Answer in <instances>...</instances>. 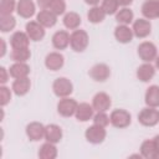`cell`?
Listing matches in <instances>:
<instances>
[{"label":"cell","mask_w":159,"mask_h":159,"mask_svg":"<svg viewBox=\"0 0 159 159\" xmlns=\"http://www.w3.org/2000/svg\"><path fill=\"white\" fill-rule=\"evenodd\" d=\"M153 142H154V145L157 149V155H155V159H157V158H159V135H155Z\"/></svg>","instance_id":"ab89813d"},{"label":"cell","mask_w":159,"mask_h":159,"mask_svg":"<svg viewBox=\"0 0 159 159\" xmlns=\"http://www.w3.org/2000/svg\"><path fill=\"white\" fill-rule=\"evenodd\" d=\"M77 106H78V103L75 99L65 97V98H61L60 102L57 103V112L62 117H71L76 113Z\"/></svg>","instance_id":"52a82bcc"},{"label":"cell","mask_w":159,"mask_h":159,"mask_svg":"<svg viewBox=\"0 0 159 159\" xmlns=\"http://www.w3.org/2000/svg\"><path fill=\"white\" fill-rule=\"evenodd\" d=\"M16 12L24 19H30L35 14V4L32 0H19L16 5Z\"/></svg>","instance_id":"9a60e30c"},{"label":"cell","mask_w":159,"mask_h":159,"mask_svg":"<svg viewBox=\"0 0 159 159\" xmlns=\"http://www.w3.org/2000/svg\"><path fill=\"white\" fill-rule=\"evenodd\" d=\"M94 113V108L93 106H89L88 103H80L77 106V109H76V119L80 120V122H87L91 118H93V114Z\"/></svg>","instance_id":"2e32d148"},{"label":"cell","mask_w":159,"mask_h":159,"mask_svg":"<svg viewBox=\"0 0 159 159\" xmlns=\"http://www.w3.org/2000/svg\"><path fill=\"white\" fill-rule=\"evenodd\" d=\"M99 1H101V0H84V2L88 4V5H91V6H96V5H98Z\"/></svg>","instance_id":"b9f144b4"},{"label":"cell","mask_w":159,"mask_h":159,"mask_svg":"<svg viewBox=\"0 0 159 159\" xmlns=\"http://www.w3.org/2000/svg\"><path fill=\"white\" fill-rule=\"evenodd\" d=\"M37 22H40L43 27H52L56 22H57V15H55L51 10L46 9V10H41L37 14L36 17Z\"/></svg>","instance_id":"ffe728a7"},{"label":"cell","mask_w":159,"mask_h":159,"mask_svg":"<svg viewBox=\"0 0 159 159\" xmlns=\"http://www.w3.org/2000/svg\"><path fill=\"white\" fill-rule=\"evenodd\" d=\"M48 10H51L57 16L65 14V11H66V2H65V0H53V2L51 4Z\"/></svg>","instance_id":"d590c367"},{"label":"cell","mask_w":159,"mask_h":159,"mask_svg":"<svg viewBox=\"0 0 159 159\" xmlns=\"http://www.w3.org/2000/svg\"><path fill=\"white\" fill-rule=\"evenodd\" d=\"M140 155L148 159H155L157 149L153 140H144L140 145Z\"/></svg>","instance_id":"f546056e"},{"label":"cell","mask_w":159,"mask_h":159,"mask_svg":"<svg viewBox=\"0 0 159 159\" xmlns=\"http://www.w3.org/2000/svg\"><path fill=\"white\" fill-rule=\"evenodd\" d=\"M88 34L84 30H75L70 35V45L73 51L76 52H82L87 48L88 46Z\"/></svg>","instance_id":"6da1fadb"},{"label":"cell","mask_w":159,"mask_h":159,"mask_svg":"<svg viewBox=\"0 0 159 159\" xmlns=\"http://www.w3.org/2000/svg\"><path fill=\"white\" fill-rule=\"evenodd\" d=\"M63 25L70 30H76L81 25V16L77 12L70 11L63 16Z\"/></svg>","instance_id":"83f0119b"},{"label":"cell","mask_w":159,"mask_h":159,"mask_svg":"<svg viewBox=\"0 0 159 159\" xmlns=\"http://www.w3.org/2000/svg\"><path fill=\"white\" fill-rule=\"evenodd\" d=\"M16 25V20L12 15H0V30L2 32H7L12 30Z\"/></svg>","instance_id":"1f68e13d"},{"label":"cell","mask_w":159,"mask_h":159,"mask_svg":"<svg viewBox=\"0 0 159 159\" xmlns=\"http://www.w3.org/2000/svg\"><path fill=\"white\" fill-rule=\"evenodd\" d=\"M101 6L104 10L106 15H113V14H117L119 4L117 2V0H102Z\"/></svg>","instance_id":"836d02e7"},{"label":"cell","mask_w":159,"mask_h":159,"mask_svg":"<svg viewBox=\"0 0 159 159\" xmlns=\"http://www.w3.org/2000/svg\"><path fill=\"white\" fill-rule=\"evenodd\" d=\"M133 17H134L133 11L128 7H123L118 10L116 14V20L119 25H129L133 21Z\"/></svg>","instance_id":"f1b7e54d"},{"label":"cell","mask_w":159,"mask_h":159,"mask_svg":"<svg viewBox=\"0 0 159 159\" xmlns=\"http://www.w3.org/2000/svg\"><path fill=\"white\" fill-rule=\"evenodd\" d=\"M138 122L144 127H154L159 123V111L154 107H145L138 114Z\"/></svg>","instance_id":"7a4b0ae2"},{"label":"cell","mask_w":159,"mask_h":159,"mask_svg":"<svg viewBox=\"0 0 159 159\" xmlns=\"http://www.w3.org/2000/svg\"><path fill=\"white\" fill-rule=\"evenodd\" d=\"M138 56L140 57L142 61L144 62H152L155 61L157 56H158V51H157V46L153 42L149 41H144L138 46Z\"/></svg>","instance_id":"5b68a950"},{"label":"cell","mask_w":159,"mask_h":159,"mask_svg":"<svg viewBox=\"0 0 159 159\" xmlns=\"http://www.w3.org/2000/svg\"><path fill=\"white\" fill-rule=\"evenodd\" d=\"M15 0H1L0 2V15H12V11L16 9Z\"/></svg>","instance_id":"d6a6232c"},{"label":"cell","mask_w":159,"mask_h":159,"mask_svg":"<svg viewBox=\"0 0 159 159\" xmlns=\"http://www.w3.org/2000/svg\"><path fill=\"white\" fill-rule=\"evenodd\" d=\"M132 30H133V34H134L137 37L144 39V37H147V36L150 34V31H152V25H150V22H149L148 20H145V19H138V20L134 21Z\"/></svg>","instance_id":"7c38bea8"},{"label":"cell","mask_w":159,"mask_h":159,"mask_svg":"<svg viewBox=\"0 0 159 159\" xmlns=\"http://www.w3.org/2000/svg\"><path fill=\"white\" fill-rule=\"evenodd\" d=\"M5 52H6V45H5V41L1 39V53H0V56L2 57L5 55Z\"/></svg>","instance_id":"7bdbcfd3"},{"label":"cell","mask_w":159,"mask_h":159,"mask_svg":"<svg viewBox=\"0 0 159 159\" xmlns=\"http://www.w3.org/2000/svg\"><path fill=\"white\" fill-rule=\"evenodd\" d=\"M65 63V57L60 52H51L45 58V66L51 71H57L62 68Z\"/></svg>","instance_id":"4fadbf2b"},{"label":"cell","mask_w":159,"mask_h":159,"mask_svg":"<svg viewBox=\"0 0 159 159\" xmlns=\"http://www.w3.org/2000/svg\"><path fill=\"white\" fill-rule=\"evenodd\" d=\"M9 73L12 78H25L30 73V67L25 62H15L12 66H10Z\"/></svg>","instance_id":"7402d4cb"},{"label":"cell","mask_w":159,"mask_h":159,"mask_svg":"<svg viewBox=\"0 0 159 159\" xmlns=\"http://www.w3.org/2000/svg\"><path fill=\"white\" fill-rule=\"evenodd\" d=\"M10 99H11V91L2 84L0 87V104L4 107L10 102Z\"/></svg>","instance_id":"8d00e7d4"},{"label":"cell","mask_w":159,"mask_h":159,"mask_svg":"<svg viewBox=\"0 0 159 159\" xmlns=\"http://www.w3.org/2000/svg\"><path fill=\"white\" fill-rule=\"evenodd\" d=\"M45 139L50 143H58L62 139V129L57 124H48L45 128Z\"/></svg>","instance_id":"ac0fdd59"},{"label":"cell","mask_w":159,"mask_h":159,"mask_svg":"<svg viewBox=\"0 0 159 159\" xmlns=\"http://www.w3.org/2000/svg\"><path fill=\"white\" fill-rule=\"evenodd\" d=\"M109 119H111V124L116 128H127L132 122L130 113L127 112L125 109H114L111 113Z\"/></svg>","instance_id":"277c9868"},{"label":"cell","mask_w":159,"mask_h":159,"mask_svg":"<svg viewBox=\"0 0 159 159\" xmlns=\"http://www.w3.org/2000/svg\"><path fill=\"white\" fill-rule=\"evenodd\" d=\"M142 14L148 20L158 17V0H145L142 5Z\"/></svg>","instance_id":"603a6c76"},{"label":"cell","mask_w":159,"mask_h":159,"mask_svg":"<svg viewBox=\"0 0 159 159\" xmlns=\"http://www.w3.org/2000/svg\"><path fill=\"white\" fill-rule=\"evenodd\" d=\"M133 30L128 25H118L114 29V37L120 43H128L133 39Z\"/></svg>","instance_id":"5bb4252c"},{"label":"cell","mask_w":159,"mask_h":159,"mask_svg":"<svg viewBox=\"0 0 159 159\" xmlns=\"http://www.w3.org/2000/svg\"><path fill=\"white\" fill-rule=\"evenodd\" d=\"M158 17H159V0H158Z\"/></svg>","instance_id":"f6af8a7d"},{"label":"cell","mask_w":159,"mask_h":159,"mask_svg":"<svg viewBox=\"0 0 159 159\" xmlns=\"http://www.w3.org/2000/svg\"><path fill=\"white\" fill-rule=\"evenodd\" d=\"M30 87H31V82H30L29 77L17 78L12 83V92L16 96H25L30 91Z\"/></svg>","instance_id":"cb8c5ba5"},{"label":"cell","mask_w":159,"mask_h":159,"mask_svg":"<svg viewBox=\"0 0 159 159\" xmlns=\"http://www.w3.org/2000/svg\"><path fill=\"white\" fill-rule=\"evenodd\" d=\"M45 125L39 122H32L26 125V135L30 140L37 142L42 138H45Z\"/></svg>","instance_id":"9c48e42d"},{"label":"cell","mask_w":159,"mask_h":159,"mask_svg":"<svg viewBox=\"0 0 159 159\" xmlns=\"http://www.w3.org/2000/svg\"><path fill=\"white\" fill-rule=\"evenodd\" d=\"M155 75V68L150 62H145L140 65L137 70V77L142 82H148L150 81Z\"/></svg>","instance_id":"d6986e66"},{"label":"cell","mask_w":159,"mask_h":159,"mask_svg":"<svg viewBox=\"0 0 159 159\" xmlns=\"http://www.w3.org/2000/svg\"><path fill=\"white\" fill-rule=\"evenodd\" d=\"M87 17H88V20H89L92 24H99V22H102V21L104 20L106 12H104V10L102 9V6L96 5V6H92V7L89 9V11H88V14H87Z\"/></svg>","instance_id":"4316f807"},{"label":"cell","mask_w":159,"mask_h":159,"mask_svg":"<svg viewBox=\"0 0 159 159\" xmlns=\"http://www.w3.org/2000/svg\"><path fill=\"white\" fill-rule=\"evenodd\" d=\"M10 43H11L12 48H26V47H29L30 37L26 32L16 31L10 37Z\"/></svg>","instance_id":"e0dca14e"},{"label":"cell","mask_w":159,"mask_h":159,"mask_svg":"<svg viewBox=\"0 0 159 159\" xmlns=\"http://www.w3.org/2000/svg\"><path fill=\"white\" fill-rule=\"evenodd\" d=\"M111 70L106 63H97L89 70V77L96 82H104L109 78Z\"/></svg>","instance_id":"ba28073f"},{"label":"cell","mask_w":159,"mask_h":159,"mask_svg":"<svg viewBox=\"0 0 159 159\" xmlns=\"http://www.w3.org/2000/svg\"><path fill=\"white\" fill-rule=\"evenodd\" d=\"M132 1H133V0H117V2H118L120 6H124V7H127L128 5H130Z\"/></svg>","instance_id":"60d3db41"},{"label":"cell","mask_w":159,"mask_h":159,"mask_svg":"<svg viewBox=\"0 0 159 159\" xmlns=\"http://www.w3.org/2000/svg\"><path fill=\"white\" fill-rule=\"evenodd\" d=\"M145 103L148 107H159V86H150L145 92Z\"/></svg>","instance_id":"d4e9b609"},{"label":"cell","mask_w":159,"mask_h":159,"mask_svg":"<svg viewBox=\"0 0 159 159\" xmlns=\"http://www.w3.org/2000/svg\"><path fill=\"white\" fill-rule=\"evenodd\" d=\"M112 104V101H111V97L104 93V92H98L93 99H92V106L94 108V111L97 112H106L109 109Z\"/></svg>","instance_id":"30bf717a"},{"label":"cell","mask_w":159,"mask_h":159,"mask_svg":"<svg viewBox=\"0 0 159 159\" xmlns=\"http://www.w3.org/2000/svg\"><path fill=\"white\" fill-rule=\"evenodd\" d=\"M52 45L57 50H65L70 45V35L65 30H60L52 36Z\"/></svg>","instance_id":"44dd1931"},{"label":"cell","mask_w":159,"mask_h":159,"mask_svg":"<svg viewBox=\"0 0 159 159\" xmlns=\"http://www.w3.org/2000/svg\"><path fill=\"white\" fill-rule=\"evenodd\" d=\"M155 66L159 70V56H157V58H155Z\"/></svg>","instance_id":"ee69618b"},{"label":"cell","mask_w":159,"mask_h":159,"mask_svg":"<svg viewBox=\"0 0 159 159\" xmlns=\"http://www.w3.org/2000/svg\"><path fill=\"white\" fill-rule=\"evenodd\" d=\"M93 123L97 124V125H101V127H104L106 128L111 123V119L106 114V112H97L93 116Z\"/></svg>","instance_id":"e575fe53"},{"label":"cell","mask_w":159,"mask_h":159,"mask_svg":"<svg viewBox=\"0 0 159 159\" xmlns=\"http://www.w3.org/2000/svg\"><path fill=\"white\" fill-rule=\"evenodd\" d=\"M84 135H86V139L89 143H92V144H99V143H102L106 139L107 133H106L104 127L93 124V125H91V127H88L86 129Z\"/></svg>","instance_id":"8992f818"},{"label":"cell","mask_w":159,"mask_h":159,"mask_svg":"<svg viewBox=\"0 0 159 159\" xmlns=\"http://www.w3.org/2000/svg\"><path fill=\"white\" fill-rule=\"evenodd\" d=\"M57 157V148L55 147L53 143L46 142L40 147L39 150V158L41 159H55Z\"/></svg>","instance_id":"484cf974"},{"label":"cell","mask_w":159,"mask_h":159,"mask_svg":"<svg viewBox=\"0 0 159 159\" xmlns=\"http://www.w3.org/2000/svg\"><path fill=\"white\" fill-rule=\"evenodd\" d=\"M52 89H53V93L60 97V98H65V97H68L72 91H73V84L72 82L66 78V77H60L57 80H55L53 84H52Z\"/></svg>","instance_id":"3957f363"},{"label":"cell","mask_w":159,"mask_h":159,"mask_svg":"<svg viewBox=\"0 0 159 159\" xmlns=\"http://www.w3.org/2000/svg\"><path fill=\"white\" fill-rule=\"evenodd\" d=\"M9 75H10V73H7V70H6L5 67H1V68H0V83H1V84H5V83L7 82Z\"/></svg>","instance_id":"74e56055"},{"label":"cell","mask_w":159,"mask_h":159,"mask_svg":"<svg viewBox=\"0 0 159 159\" xmlns=\"http://www.w3.org/2000/svg\"><path fill=\"white\" fill-rule=\"evenodd\" d=\"M31 56V52L29 47L26 48H12L11 52V60L15 62H26Z\"/></svg>","instance_id":"4dcf8cb0"},{"label":"cell","mask_w":159,"mask_h":159,"mask_svg":"<svg viewBox=\"0 0 159 159\" xmlns=\"http://www.w3.org/2000/svg\"><path fill=\"white\" fill-rule=\"evenodd\" d=\"M26 34L32 41H41L45 37V29L37 21H30L26 24Z\"/></svg>","instance_id":"8fae6325"},{"label":"cell","mask_w":159,"mask_h":159,"mask_svg":"<svg viewBox=\"0 0 159 159\" xmlns=\"http://www.w3.org/2000/svg\"><path fill=\"white\" fill-rule=\"evenodd\" d=\"M52 2H53V0H37V5L40 6L41 10L50 9V6H51Z\"/></svg>","instance_id":"f35d334b"}]
</instances>
